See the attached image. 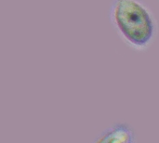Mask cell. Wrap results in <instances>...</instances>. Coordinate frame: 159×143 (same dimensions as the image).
I'll return each instance as SVG.
<instances>
[{
	"instance_id": "1",
	"label": "cell",
	"mask_w": 159,
	"mask_h": 143,
	"mask_svg": "<svg viewBox=\"0 0 159 143\" xmlns=\"http://www.w3.org/2000/svg\"><path fill=\"white\" fill-rule=\"evenodd\" d=\"M108 17L117 36L132 51H148L157 38V18L143 0H113Z\"/></svg>"
},
{
	"instance_id": "2",
	"label": "cell",
	"mask_w": 159,
	"mask_h": 143,
	"mask_svg": "<svg viewBox=\"0 0 159 143\" xmlns=\"http://www.w3.org/2000/svg\"><path fill=\"white\" fill-rule=\"evenodd\" d=\"M92 143H137V134L129 124L117 122L105 128Z\"/></svg>"
}]
</instances>
